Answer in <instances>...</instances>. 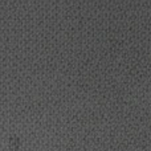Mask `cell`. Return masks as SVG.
<instances>
[]
</instances>
